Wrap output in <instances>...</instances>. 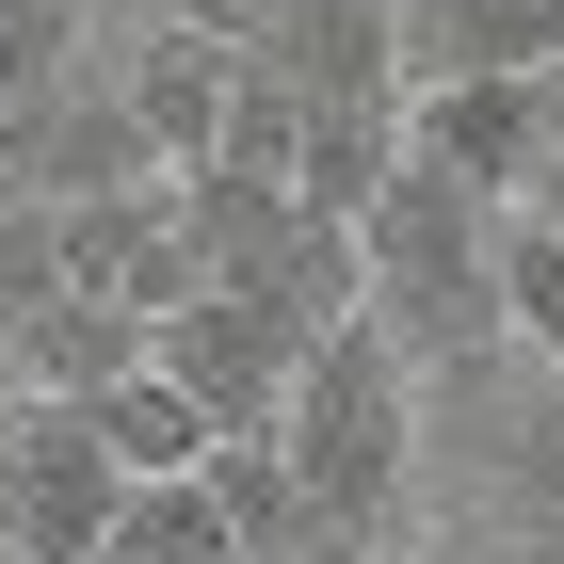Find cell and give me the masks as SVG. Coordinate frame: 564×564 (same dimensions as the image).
Wrapping results in <instances>:
<instances>
[{
	"instance_id": "cell-6",
	"label": "cell",
	"mask_w": 564,
	"mask_h": 564,
	"mask_svg": "<svg viewBox=\"0 0 564 564\" xmlns=\"http://www.w3.org/2000/svg\"><path fill=\"white\" fill-rule=\"evenodd\" d=\"M145 177H162V145H145V113L113 97V65L0 130V194H33V210H97V194H145Z\"/></svg>"
},
{
	"instance_id": "cell-19",
	"label": "cell",
	"mask_w": 564,
	"mask_h": 564,
	"mask_svg": "<svg viewBox=\"0 0 564 564\" xmlns=\"http://www.w3.org/2000/svg\"><path fill=\"white\" fill-rule=\"evenodd\" d=\"M17 403H33V388H17V339H0V420H17Z\"/></svg>"
},
{
	"instance_id": "cell-2",
	"label": "cell",
	"mask_w": 564,
	"mask_h": 564,
	"mask_svg": "<svg viewBox=\"0 0 564 564\" xmlns=\"http://www.w3.org/2000/svg\"><path fill=\"white\" fill-rule=\"evenodd\" d=\"M420 371L388 355V323H339V339L291 371V468H306V517L323 532H355V549H388V517H403V484H420Z\"/></svg>"
},
{
	"instance_id": "cell-16",
	"label": "cell",
	"mask_w": 564,
	"mask_h": 564,
	"mask_svg": "<svg viewBox=\"0 0 564 564\" xmlns=\"http://www.w3.org/2000/svg\"><path fill=\"white\" fill-rule=\"evenodd\" d=\"M48 291H65V226H48L33 194H0V339H17Z\"/></svg>"
},
{
	"instance_id": "cell-7",
	"label": "cell",
	"mask_w": 564,
	"mask_h": 564,
	"mask_svg": "<svg viewBox=\"0 0 564 564\" xmlns=\"http://www.w3.org/2000/svg\"><path fill=\"white\" fill-rule=\"evenodd\" d=\"M113 97L145 113L162 177H194V162L226 145V113H242V48H226V17H145V33H113Z\"/></svg>"
},
{
	"instance_id": "cell-4",
	"label": "cell",
	"mask_w": 564,
	"mask_h": 564,
	"mask_svg": "<svg viewBox=\"0 0 564 564\" xmlns=\"http://www.w3.org/2000/svg\"><path fill=\"white\" fill-rule=\"evenodd\" d=\"M145 371H162V388H194V420H210V435H274V420H291L306 339L274 323L259 291H194V306H162V323H145Z\"/></svg>"
},
{
	"instance_id": "cell-8",
	"label": "cell",
	"mask_w": 564,
	"mask_h": 564,
	"mask_svg": "<svg viewBox=\"0 0 564 564\" xmlns=\"http://www.w3.org/2000/svg\"><path fill=\"white\" fill-rule=\"evenodd\" d=\"M48 226H65V291L130 306V323H162V306H194V291H210L177 177H145V194H97V210H48Z\"/></svg>"
},
{
	"instance_id": "cell-21",
	"label": "cell",
	"mask_w": 564,
	"mask_h": 564,
	"mask_svg": "<svg viewBox=\"0 0 564 564\" xmlns=\"http://www.w3.org/2000/svg\"><path fill=\"white\" fill-rule=\"evenodd\" d=\"M0 564H17V549H0Z\"/></svg>"
},
{
	"instance_id": "cell-9",
	"label": "cell",
	"mask_w": 564,
	"mask_h": 564,
	"mask_svg": "<svg viewBox=\"0 0 564 564\" xmlns=\"http://www.w3.org/2000/svg\"><path fill=\"white\" fill-rule=\"evenodd\" d=\"M564 65V0H403V97L420 82H532Z\"/></svg>"
},
{
	"instance_id": "cell-5",
	"label": "cell",
	"mask_w": 564,
	"mask_h": 564,
	"mask_svg": "<svg viewBox=\"0 0 564 564\" xmlns=\"http://www.w3.org/2000/svg\"><path fill=\"white\" fill-rule=\"evenodd\" d=\"M549 145H564L549 65H532V82H420L403 97V162L452 177V194H484V210H517L532 177H549Z\"/></svg>"
},
{
	"instance_id": "cell-15",
	"label": "cell",
	"mask_w": 564,
	"mask_h": 564,
	"mask_svg": "<svg viewBox=\"0 0 564 564\" xmlns=\"http://www.w3.org/2000/svg\"><path fill=\"white\" fill-rule=\"evenodd\" d=\"M82 33H97L82 0H0V130H17V113H48L65 82H97Z\"/></svg>"
},
{
	"instance_id": "cell-13",
	"label": "cell",
	"mask_w": 564,
	"mask_h": 564,
	"mask_svg": "<svg viewBox=\"0 0 564 564\" xmlns=\"http://www.w3.org/2000/svg\"><path fill=\"white\" fill-rule=\"evenodd\" d=\"M97 564H242V532H226L210 468H194V484H130L113 532H97Z\"/></svg>"
},
{
	"instance_id": "cell-11",
	"label": "cell",
	"mask_w": 564,
	"mask_h": 564,
	"mask_svg": "<svg viewBox=\"0 0 564 564\" xmlns=\"http://www.w3.org/2000/svg\"><path fill=\"white\" fill-rule=\"evenodd\" d=\"M130 371H145V323L97 306V291H48L33 323H17V388L33 403H97V388H130Z\"/></svg>"
},
{
	"instance_id": "cell-1",
	"label": "cell",
	"mask_w": 564,
	"mask_h": 564,
	"mask_svg": "<svg viewBox=\"0 0 564 564\" xmlns=\"http://www.w3.org/2000/svg\"><path fill=\"white\" fill-rule=\"evenodd\" d=\"M355 259H371V323H388V355L420 371V388H468V371H500V210L484 194H452V177L403 162L388 194H371V226H355Z\"/></svg>"
},
{
	"instance_id": "cell-3",
	"label": "cell",
	"mask_w": 564,
	"mask_h": 564,
	"mask_svg": "<svg viewBox=\"0 0 564 564\" xmlns=\"http://www.w3.org/2000/svg\"><path fill=\"white\" fill-rule=\"evenodd\" d=\"M113 500H130V468L97 452L82 403H17V420H0V549L17 564H97Z\"/></svg>"
},
{
	"instance_id": "cell-18",
	"label": "cell",
	"mask_w": 564,
	"mask_h": 564,
	"mask_svg": "<svg viewBox=\"0 0 564 564\" xmlns=\"http://www.w3.org/2000/svg\"><path fill=\"white\" fill-rule=\"evenodd\" d=\"M517 210H532V226H564V145H549V177H532V194H517Z\"/></svg>"
},
{
	"instance_id": "cell-14",
	"label": "cell",
	"mask_w": 564,
	"mask_h": 564,
	"mask_svg": "<svg viewBox=\"0 0 564 564\" xmlns=\"http://www.w3.org/2000/svg\"><path fill=\"white\" fill-rule=\"evenodd\" d=\"M500 339L564 388V226H532V210H500Z\"/></svg>"
},
{
	"instance_id": "cell-20",
	"label": "cell",
	"mask_w": 564,
	"mask_h": 564,
	"mask_svg": "<svg viewBox=\"0 0 564 564\" xmlns=\"http://www.w3.org/2000/svg\"><path fill=\"white\" fill-rule=\"evenodd\" d=\"M371 564H403V549H371Z\"/></svg>"
},
{
	"instance_id": "cell-17",
	"label": "cell",
	"mask_w": 564,
	"mask_h": 564,
	"mask_svg": "<svg viewBox=\"0 0 564 564\" xmlns=\"http://www.w3.org/2000/svg\"><path fill=\"white\" fill-rule=\"evenodd\" d=\"M82 17H113V33H145V17H210V0H82Z\"/></svg>"
},
{
	"instance_id": "cell-10",
	"label": "cell",
	"mask_w": 564,
	"mask_h": 564,
	"mask_svg": "<svg viewBox=\"0 0 564 564\" xmlns=\"http://www.w3.org/2000/svg\"><path fill=\"white\" fill-rule=\"evenodd\" d=\"M388 177H403V97H306V145H291V194H306V210L371 226Z\"/></svg>"
},
{
	"instance_id": "cell-12",
	"label": "cell",
	"mask_w": 564,
	"mask_h": 564,
	"mask_svg": "<svg viewBox=\"0 0 564 564\" xmlns=\"http://www.w3.org/2000/svg\"><path fill=\"white\" fill-rule=\"evenodd\" d=\"M82 420H97V452H113L130 484H194V468H210V420H194V388H162V371H130V388H97Z\"/></svg>"
}]
</instances>
